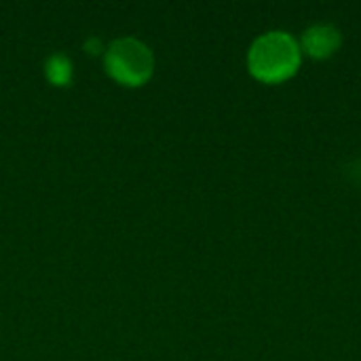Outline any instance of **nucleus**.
<instances>
[{
    "mask_svg": "<svg viewBox=\"0 0 361 361\" xmlns=\"http://www.w3.org/2000/svg\"><path fill=\"white\" fill-rule=\"evenodd\" d=\"M104 70L123 87H142L154 74V53L142 38L121 36L106 47Z\"/></svg>",
    "mask_w": 361,
    "mask_h": 361,
    "instance_id": "nucleus-2",
    "label": "nucleus"
},
{
    "mask_svg": "<svg viewBox=\"0 0 361 361\" xmlns=\"http://www.w3.org/2000/svg\"><path fill=\"white\" fill-rule=\"evenodd\" d=\"M298 44L300 51L311 55L313 59H326L341 49L343 34L334 23H313L302 32Z\"/></svg>",
    "mask_w": 361,
    "mask_h": 361,
    "instance_id": "nucleus-3",
    "label": "nucleus"
},
{
    "mask_svg": "<svg viewBox=\"0 0 361 361\" xmlns=\"http://www.w3.org/2000/svg\"><path fill=\"white\" fill-rule=\"evenodd\" d=\"M44 76L55 87H68L74 78V63L63 53H53L44 59Z\"/></svg>",
    "mask_w": 361,
    "mask_h": 361,
    "instance_id": "nucleus-4",
    "label": "nucleus"
},
{
    "mask_svg": "<svg viewBox=\"0 0 361 361\" xmlns=\"http://www.w3.org/2000/svg\"><path fill=\"white\" fill-rule=\"evenodd\" d=\"M300 61V44L286 30H271L260 34L247 51V70L256 80L264 85H277L292 78L298 72Z\"/></svg>",
    "mask_w": 361,
    "mask_h": 361,
    "instance_id": "nucleus-1",
    "label": "nucleus"
}]
</instances>
